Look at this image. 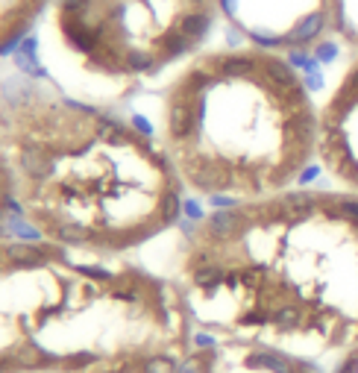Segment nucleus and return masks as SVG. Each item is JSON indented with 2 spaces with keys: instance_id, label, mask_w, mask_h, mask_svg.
I'll list each match as a JSON object with an SVG mask.
<instances>
[{
  "instance_id": "nucleus-1",
  "label": "nucleus",
  "mask_w": 358,
  "mask_h": 373,
  "mask_svg": "<svg viewBox=\"0 0 358 373\" xmlns=\"http://www.w3.org/2000/svg\"><path fill=\"white\" fill-rule=\"evenodd\" d=\"M197 332L320 362L358 344V194L288 188L182 230L177 277Z\"/></svg>"
},
{
  "instance_id": "nucleus-2",
  "label": "nucleus",
  "mask_w": 358,
  "mask_h": 373,
  "mask_svg": "<svg viewBox=\"0 0 358 373\" xmlns=\"http://www.w3.org/2000/svg\"><path fill=\"white\" fill-rule=\"evenodd\" d=\"M0 170L33 238L88 256L138 250L185 212L177 168L144 123L21 65L0 71Z\"/></svg>"
},
{
  "instance_id": "nucleus-3",
  "label": "nucleus",
  "mask_w": 358,
  "mask_h": 373,
  "mask_svg": "<svg viewBox=\"0 0 358 373\" xmlns=\"http://www.w3.org/2000/svg\"><path fill=\"white\" fill-rule=\"evenodd\" d=\"M197 327L174 280L44 238H0V373H177Z\"/></svg>"
},
{
  "instance_id": "nucleus-4",
  "label": "nucleus",
  "mask_w": 358,
  "mask_h": 373,
  "mask_svg": "<svg viewBox=\"0 0 358 373\" xmlns=\"http://www.w3.org/2000/svg\"><path fill=\"white\" fill-rule=\"evenodd\" d=\"M317 112L305 73L285 53L232 44L191 56L168 83L159 141L182 188L218 209L312 177Z\"/></svg>"
},
{
  "instance_id": "nucleus-5",
  "label": "nucleus",
  "mask_w": 358,
  "mask_h": 373,
  "mask_svg": "<svg viewBox=\"0 0 358 373\" xmlns=\"http://www.w3.org/2000/svg\"><path fill=\"white\" fill-rule=\"evenodd\" d=\"M218 0H51L38 18L33 62L21 65L65 94H127L209 39Z\"/></svg>"
},
{
  "instance_id": "nucleus-6",
  "label": "nucleus",
  "mask_w": 358,
  "mask_h": 373,
  "mask_svg": "<svg viewBox=\"0 0 358 373\" xmlns=\"http://www.w3.org/2000/svg\"><path fill=\"white\" fill-rule=\"evenodd\" d=\"M317 165L338 188L358 194V56L317 112Z\"/></svg>"
},
{
  "instance_id": "nucleus-7",
  "label": "nucleus",
  "mask_w": 358,
  "mask_h": 373,
  "mask_svg": "<svg viewBox=\"0 0 358 373\" xmlns=\"http://www.w3.org/2000/svg\"><path fill=\"white\" fill-rule=\"evenodd\" d=\"M177 373H326V370L320 367V362L294 356L261 341L197 332L194 347L179 362Z\"/></svg>"
},
{
  "instance_id": "nucleus-8",
  "label": "nucleus",
  "mask_w": 358,
  "mask_h": 373,
  "mask_svg": "<svg viewBox=\"0 0 358 373\" xmlns=\"http://www.w3.org/2000/svg\"><path fill=\"white\" fill-rule=\"evenodd\" d=\"M51 0H0V56L27 36Z\"/></svg>"
},
{
  "instance_id": "nucleus-9",
  "label": "nucleus",
  "mask_w": 358,
  "mask_h": 373,
  "mask_svg": "<svg viewBox=\"0 0 358 373\" xmlns=\"http://www.w3.org/2000/svg\"><path fill=\"white\" fill-rule=\"evenodd\" d=\"M326 373H358V344H352L349 350L335 356V362H332V367Z\"/></svg>"
},
{
  "instance_id": "nucleus-10",
  "label": "nucleus",
  "mask_w": 358,
  "mask_h": 373,
  "mask_svg": "<svg viewBox=\"0 0 358 373\" xmlns=\"http://www.w3.org/2000/svg\"><path fill=\"white\" fill-rule=\"evenodd\" d=\"M15 215V206H12V194H9V185H6V177L0 170V238H4V227L9 223V218Z\"/></svg>"
},
{
  "instance_id": "nucleus-11",
  "label": "nucleus",
  "mask_w": 358,
  "mask_h": 373,
  "mask_svg": "<svg viewBox=\"0 0 358 373\" xmlns=\"http://www.w3.org/2000/svg\"><path fill=\"white\" fill-rule=\"evenodd\" d=\"M315 59L317 62H332V59H335L338 53H341V44L335 41V39H323L320 44H315Z\"/></svg>"
}]
</instances>
